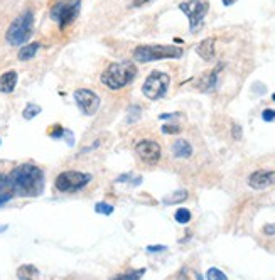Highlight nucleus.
Returning a JSON list of instances; mask_svg holds the SVG:
<instances>
[{"instance_id": "1", "label": "nucleus", "mask_w": 275, "mask_h": 280, "mask_svg": "<svg viewBox=\"0 0 275 280\" xmlns=\"http://www.w3.org/2000/svg\"><path fill=\"white\" fill-rule=\"evenodd\" d=\"M9 181L12 184L14 196L36 197L44 189V174L34 164H22L12 169L9 174Z\"/></svg>"}, {"instance_id": "2", "label": "nucleus", "mask_w": 275, "mask_h": 280, "mask_svg": "<svg viewBox=\"0 0 275 280\" xmlns=\"http://www.w3.org/2000/svg\"><path fill=\"white\" fill-rule=\"evenodd\" d=\"M137 76V67L132 61L123 62H112L107 69L101 73V83L107 86L108 90H122L128 83H132L133 78Z\"/></svg>"}, {"instance_id": "3", "label": "nucleus", "mask_w": 275, "mask_h": 280, "mask_svg": "<svg viewBox=\"0 0 275 280\" xmlns=\"http://www.w3.org/2000/svg\"><path fill=\"white\" fill-rule=\"evenodd\" d=\"M32 27H34V14L31 9L24 11L22 14L14 19L12 24L9 26L6 32V39L11 46H22L24 42L29 41V37L32 36Z\"/></svg>"}, {"instance_id": "4", "label": "nucleus", "mask_w": 275, "mask_h": 280, "mask_svg": "<svg viewBox=\"0 0 275 280\" xmlns=\"http://www.w3.org/2000/svg\"><path fill=\"white\" fill-rule=\"evenodd\" d=\"M182 56V49L177 46L167 44H147L139 46L133 51V59L139 62H152L161 59H179Z\"/></svg>"}, {"instance_id": "5", "label": "nucleus", "mask_w": 275, "mask_h": 280, "mask_svg": "<svg viewBox=\"0 0 275 280\" xmlns=\"http://www.w3.org/2000/svg\"><path fill=\"white\" fill-rule=\"evenodd\" d=\"M169 85H171V76L164 71H152L144 81L142 93L149 100H161L167 93Z\"/></svg>"}, {"instance_id": "6", "label": "nucleus", "mask_w": 275, "mask_h": 280, "mask_svg": "<svg viewBox=\"0 0 275 280\" xmlns=\"http://www.w3.org/2000/svg\"><path fill=\"white\" fill-rule=\"evenodd\" d=\"M80 0H57L51 7L52 21L59 24L61 29H66L71 22L75 21L80 12Z\"/></svg>"}, {"instance_id": "7", "label": "nucleus", "mask_w": 275, "mask_h": 280, "mask_svg": "<svg viewBox=\"0 0 275 280\" xmlns=\"http://www.w3.org/2000/svg\"><path fill=\"white\" fill-rule=\"evenodd\" d=\"M91 176L80 171H64L56 177V189L61 192H76L88 184Z\"/></svg>"}, {"instance_id": "8", "label": "nucleus", "mask_w": 275, "mask_h": 280, "mask_svg": "<svg viewBox=\"0 0 275 280\" xmlns=\"http://www.w3.org/2000/svg\"><path fill=\"white\" fill-rule=\"evenodd\" d=\"M179 9L186 14L189 19V27L191 31H196L204 21L206 14L210 11L208 0H186V2L179 4Z\"/></svg>"}, {"instance_id": "9", "label": "nucleus", "mask_w": 275, "mask_h": 280, "mask_svg": "<svg viewBox=\"0 0 275 280\" xmlns=\"http://www.w3.org/2000/svg\"><path fill=\"white\" fill-rule=\"evenodd\" d=\"M73 98H75L76 107H78L85 115H88V117H91V115H95L96 112H98V108L101 105L100 96L96 95L93 90L78 88V90H75Z\"/></svg>"}, {"instance_id": "10", "label": "nucleus", "mask_w": 275, "mask_h": 280, "mask_svg": "<svg viewBox=\"0 0 275 280\" xmlns=\"http://www.w3.org/2000/svg\"><path fill=\"white\" fill-rule=\"evenodd\" d=\"M135 152H137V156L141 161H144L146 164H154L159 162V159H161V146L156 142V140H151V138H146V140H141V142L135 146Z\"/></svg>"}, {"instance_id": "11", "label": "nucleus", "mask_w": 275, "mask_h": 280, "mask_svg": "<svg viewBox=\"0 0 275 280\" xmlns=\"http://www.w3.org/2000/svg\"><path fill=\"white\" fill-rule=\"evenodd\" d=\"M273 184H275V171L260 169V171H255L253 174H250L248 177V186L252 189H267V187Z\"/></svg>"}, {"instance_id": "12", "label": "nucleus", "mask_w": 275, "mask_h": 280, "mask_svg": "<svg viewBox=\"0 0 275 280\" xmlns=\"http://www.w3.org/2000/svg\"><path fill=\"white\" fill-rule=\"evenodd\" d=\"M196 52L199 54L204 61H211L215 57V39L208 37V39L201 41L196 47Z\"/></svg>"}, {"instance_id": "13", "label": "nucleus", "mask_w": 275, "mask_h": 280, "mask_svg": "<svg viewBox=\"0 0 275 280\" xmlns=\"http://www.w3.org/2000/svg\"><path fill=\"white\" fill-rule=\"evenodd\" d=\"M17 85V71H6L0 76V91L2 93H11Z\"/></svg>"}, {"instance_id": "14", "label": "nucleus", "mask_w": 275, "mask_h": 280, "mask_svg": "<svg viewBox=\"0 0 275 280\" xmlns=\"http://www.w3.org/2000/svg\"><path fill=\"white\" fill-rule=\"evenodd\" d=\"M14 197V189H12V184L11 181H9V174H2L0 176V206L6 204L7 201H11Z\"/></svg>"}, {"instance_id": "15", "label": "nucleus", "mask_w": 275, "mask_h": 280, "mask_svg": "<svg viewBox=\"0 0 275 280\" xmlns=\"http://www.w3.org/2000/svg\"><path fill=\"white\" fill-rule=\"evenodd\" d=\"M172 154H174L176 157L187 159V157L192 156V146L187 142V140L179 138V140H176V142L172 144Z\"/></svg>"}, {"instance_id": "16", "label": "nucleus", "mask_w": 275, "mask_h": 280, "mask_svg": "<svg viewBox=\"0 0 275 280\" xmlns=\"http://www.w3.org/2000/svg\"><path fill=\"white\" fill-rule=\"evenodd\" d=\"M39 47H41L39 42H31V44L21 46V49H19V52H17V57H19L21 61H29V59H32V57L37 54Z\"/></svg>"}, {"instance_id": "17", "label": "nucleus", "mask_w": 275, "mask_h": 280, "mask_svg": "<svg viewBox=\"0 0 275 280\" xmlns=\"http://www.w3.org/2000/svg\"><path fill=\"white\" fill-rule=\"evenodd\" d=\"M218 69H220V67H216V69H213V71H208V73H206V75L201 78L199 86H201L202 91H210V90H213L215 86H216V78H218Z\"/></svg>"}, {"instance_id": "18", "label": "nucleus", "mask_w": 275, "mask_h": 280, "mask_svg": "<svg viewBox=\"0 0 275 280\" xmlns=\"http://www.w3.org/2000/svg\"><path fill=\"white\" fill-rule=\"evenodd\" d=\"M37 275H39V272H37V268L34 265H22L17 270L19 280H37Z\"/></svg>"}, {"instance_id": "19", "label": "nucleus", "mask_w": 275, "mask_h": 280, "mask_svg": "<svg viewBox=\"0 0 275 280\" xmlns=\"http://www.w3.org/2000/svg\"><path fill=\"white\" fill-rule=\"evenodd\" d=\"M144 273H146V270H144V268L130 270V272H125V273L117 275V277H115L113 280H141Z\"/></svg>"}, {"instance_id": "20", "label": "nucleus", "mask_w": 275, "mask_h": 280, "mask_svg": "<svg viewBox=\"0 0 275 280\" xmlns=\"http://www.w3.org/2000/svg\"><path fill=\"white\" fill-rule=\"evenodd\" d=\"M187 199V192L186 191H177L174 194H171L169 197L164 199V204H179V202Z\"/></svg>"}, {"instance_id": "21", "label": "nucleus", "mask_w": 275, "mask_h": 280, "mask_svg": "<svg viewBox=\"0 0 275 280\" xmlns=\"http://www.w3.org/2000/svg\"><path fill=\"white\" fill-rule=\"evenodd\" d=\"M41 113V107L39 105H36V103H29L26 108H24V112H22V117L26 118V120H32L34 117H37V115Z\"/></svg>"}, {"instance_id": "22", "label": "nucleus", "mask_w": 275, "mask_h": 280, "mask_svg": "<svg viewBox=\"0 0 275 280\" xmlns=\"http://www.w3.org/2000/svg\"><path fill=\"white\" fill-rule=\"evenodd\" d=\"M174 218H176L177 223L186 225V223H189V221H191V211L186 209V207H179V209L176 211Z\"/></svg>"}, {"instance_id": "23", "label": "nucleus", "mask_w": 275, "mask_h": 280, "mask_svg": "<svg viewBox=\"0 0 275 280\" xmlns=\"http://www.w3.org/2000/svg\"><path fill=\"white\" fill-rule=\"evenodd\" d=\"M206 280H228V277L218 268H210L206 272Z\"/></svg>"}, {"instance_id": "24", "label": "nucleus", "mask_w": 275, "mask_h": 280, "mask_svg": "<svg viewBox=\"0 0 275 280\" xmlns=\"http://www.w3.org/2000/svg\"><path fill=\"white\" fill-rule=\"evenodd\" d=\"M141 107L139 105H133V107H130L128 108V123H133V122H137L139 118H141Z\"/></svg>"}, {"instance_id": "25", "label": "nucleus", "mask_w": 275, "mask_h": 280, "mask_svg": "<svg viewBox=\"0 0 275 280\" xmlns=\"http://www.w3.org/2000/svg\"><path fill=\"white\" fill-rule=\"evenodd\" d=\"M66 133V130L61 127V125H54L51 130H47V135H49L51 138H62V135Z\"/></svg>"}, {"instance_id": "26", "label": "nucleus", "mask_w": 275, "mask_h": 280, "mask_svg": "<svg viewBox=\"0 0 275 280\" xmlns=\"http://www.w3.org/2000/svg\"><path fill=\"white\" fill-rule=\"evenodd\" d=\"M115 207L112 204H107V202H98V204L95 206V211L96 213H103V215H112Z\"/></svg>"}, {"instance_id": "27", "label": "nucleus", "mask_w": 275, "mask_h": 280, "mask_svg": "<svg viewBox=\"0 0 275 280\" xmlns=\"http://www.w3.org/2000/svg\"><path fill=\"white\" fill-rule=\"evenodd\" d=\"M181 127L179 125H162V133L166 135H176V133H181Z\"/></svg>"}, {"instance_id": "28", "label": "nucleus", "mask_w": 275, "mask_h": 280, "mask_svg": "<svg viewBox=\"0 0 275 280\" xmlns=\"http://www.w3.org/2000/svg\"><path fill=\"white\" fill-rule=\"evenodd\" d=\"M262 118L265 122H275V110H263Z\"/></svg>"}, {"instance_id": "29", "label": "nucleus", "mask_w": 275, "mask_h": 280, "mask_svg": "<svg viewBox=\"0 0 275 280\" xmlns=\"http://www.w3.org/2000/svg\"><path fill=\"white\" fill-rule=\"evenodd\" d=\"M262 231H263V235H267V236H275V223L265 225Z\"/></svg>"}, {"instance_id": "30", "label": "nucleus", "mask_w": 275, "mask_h": 280, "mask_svg": "<svg viewBox=\"0 0 275 280\" xmlns=\"http://www.w3.org/2000/svg\"><path fill=\"white\" fill-rule=\"evenodd\" d=\"M167 247H164V245H149L147 247V252L149 253H154V252H164Z\"/></svg>"}, {"instance_id": "31", "label": "nucleus", "mask_w": 275, "mask_h": 280, "mask_svg": "<svg viewBox=\"0 0 275 280\" xmlns=\"http://www.w3.org/2000/svg\"><path fill=\"white\" fill-rule=\"evenodd\" d=\"M231 133H233V138L235 140H240L242 138V127H240V125H233V130H231Z\"/></svg>"}, {"instance_id": "32", "label": "nucleus", "mask_w": 275, "mask_h": 280, "mask_svg": "<svg viewBox=\"0 0 275 280\" xmlns=\"http://www.w3.org/2000/svg\"><path fill=\"white\" fill-rule=\"evenodd\" d=\"M132 2H133V6H144V4L151 2V0H132Z\"/></svg>"}, {"instance_id": "33", "label": "nucleus", "mask_w": 275, "mask_h": 280, "mask_svg": "<svg viewBox=\"0 0 275 280\" xmlns=\"http://www.w3.org/2000/svg\"><path fill=\"white\" fill-rule=\"evenodd\" d=\"M235 2H236V0H223L225 6H231V4H235Z\"/></svg>"}, {"instance_id": "34", "label": "nucleus", "mask_w": 275, "mask_h": 280, "mask_svg": "<svg viewBox=\"0 0 275 280\" xmlns=\"http://www.w3.org/2000/svg\"><path fill=\"white\" fill-rule=\"evenodd\" d=\"M196 280H204V278H202V275H199V273H196Z\"/></svg>"}, {"instance_id": "35", "label": "nucleus", "mask_w": 275, "mask_h": 280, "mask_svg": "<svg viewBox=\"0 0 275 280\" xmlns=\"http://www.w3.org/2000/svg\"><path fill=\"white\" fill-rule=\"evenodd\" d=\"M7 230V226L6 225H4V226H0V233H2V231H6Z\"/></svg>"}, {"instance_id": "36", "label": "nucleus", "mask_w": 275, "mask_h": 280, "mask_svg": "<svg viewBox=\"0 0 275 280\" xmlns=\"http://www.w3.org/2000/svg\"><path fill=\"white\" fill-rule=\"evenodd\" d=\"M272 100H273V101H275V93H273V95H272Z\"/></svg>"}]
</instances>
